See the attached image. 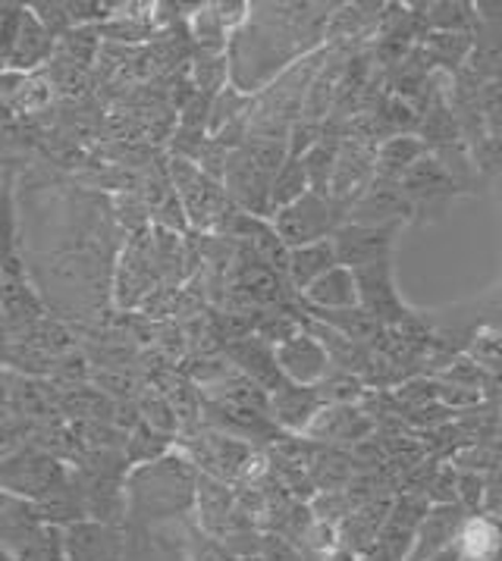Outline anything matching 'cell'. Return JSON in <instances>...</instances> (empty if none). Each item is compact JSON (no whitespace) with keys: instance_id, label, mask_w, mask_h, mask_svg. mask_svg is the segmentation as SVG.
Listing matches in <instances>:
<instances>
[{"instance_id":"1","label":"cell","mask_w":502,"mask_h":561,"mask_svg":"<svg viewBox=\"0 0 502 561\" xmlns=\"http://www.w3.org/2000/svg\"><path fill=\"white\" fill-rule=\"evenodd\" d=\"M20 239L32 283L67 320H98L114 295L116 214L104 195L57 180L23 182Z\"/></svg>"},{"instance_id":"2","label":"cell","mask_w":502,"mask_h":561,"mask_svg":"<svg viewBox=\"0 0 502 561\" xmlns=\"http://www.w3.org/2000/svg\"><path fill=\"white\" fill-rule=\"evenodd\" d=\"M340 3H251L249 23L227 47L229 82L261 94L301 57L327 47L330 20Z\"/></svg>"},{"instance_id":"3","label":"cell","mask_w":502,"mask_h":561,"mask_svg":"<svg viewBox=\"0 0 502 561\" xmlns=\"http://www.w3.org/2000/svg\"><path fill=\"white\" fill-rule=\"evenodd\" d=\"M198 471L183 455H167L160 461L133 468L126 477L129 520L141 527H158L176 520L198 505Z\"/></svg>"},{"instance_id":"4","label":"cell","mask_w":502,"mask_h":561,"mask_svg":"<svg viewBox=\"0 0 502 561\" xmlns=\"http://www.w3.org/2000/svg\"><path fill=\"white\" fill-rule=\"evenodd\" d=\"M271 224L279 232V239L286 242V248L318 245V242H330L349 224V207L330 195L308 192L296 204L276 210Z\"/></svg>"},{"instance_id":"5","label":"cell","mask_w":502,"mask_h":561,"mask_svg":"<svg viewBox=\"0 0 502 561\" xmlns=\"http://www.w3.org/2000/svg\"><path fill=\"white\" fill-rule=\"evenodd\" d=\"M170 176H173V188L183 202L189 224H195L205 232H217L220 224L229 217V210L236 207L229 198L227 185L207 176L198 163L176 158V154L170 160Z\"/></svg>"},{"instance_id":"6","label":"cell","mask_w":502,"mask_h":561,"mask_svg":"<svg viewBox=\"0 0 502 561\" xmlns=\"http://www.w3.org/2000/svg\"><path fill=\"white\" fill-rule=\"evenodd\" d=\"M0 480H3V493L20 495V499H28V502H47L54 495L67 493L69 483H72V473L50 451L23 446L20 451L3 458Z\"/></svg>"},{"instance_id":"7","label":"cell","mask_w":502,"mask_h":561,"mask_svg":"<svg viewBox=\"0 0 502 561\" xmlns=\"http://www.w3.org/2000/svg\"><path fill=\"white\" fill-rule=\"evenodd\" d=\"M399 185L411 204V224L414 226L443 220L453 202H458L461 195H471L461 182L453 180V173L434 154L418 160Z\"/></svg>"},{"instance_id":"8","label":"cell","mask_w":502,"mask_h":561,"mask_svg":"<svg viewBox=\"0 0 502 561\" xmlns=\"http://www.w3.org/2000/svg\"><path fill=\"white\" fill-rule=\"evenodd\" d=\"M67 561H129V530L107 520H76L64 527Z\"/></svg>"},{"instance_id":"9","label":"cell","mask_w":502,"mask_h":561,"mask_svg":"<svg viewBox=\"0 0 502 561\" xmlns=\"http://www.w3.org/2000/svg\"><path fill=\"white\" fill-rule=\"evenodd\" d=\"M409 224H345L336 236H333V248L340 257V267L362 270L380 261H392V248L399 232Z\"/></svg>"},{"instance_id":"10","label":"cell","mask_w":502,"mask_h":561,"mask_svg":"<svg viewBox=\"0 0 502 561\" xmlns=\"http://www.w3.org/2000/svg\"><path fill=\"white\" fill-rule=\"evenodd\" d=\"M358 276V293H362V308L377 317L387 330L406 323L411 317L409 305L402 301V295L396 289V270L392 261H380L370 267L355 270Z\"/></svg>"},{"instance_id":"11","label":"cell","mask_w":502,"mask_h":561,"mask_svg":"<svg viewBox=\"0 0 502 561\" xmlns=\"http://www.w3.org/2000/svg\"><path fill=\"white\" fill-rule=\"evenodd\" d=\"M276 364H279L283 377L289 382H296V386H320L330 377V370H333L330 352L308 330H301L298 336L276 345Z\"/></svg>"},{"instance_id":"12","label":"cell","mask_w":502,"mask_h":561,"mask_svg":"<svg viewBox=\"0 0 502 561\" xmlns=\"http://www.w3.org/2000/svg\"><path fill=\"white\" fill-rule=\"evenodd\" d=\"M471 515H465L461 505H434L421 520L414 542H411L406 561H434L436 556L456 549V539L461 534V524Z\"/></svg>"},{"instance_id":"13","label":"cell","mask_w":502,"mask_h":561,"mask_svg":"<svg viewBox=\"0 0 502 561\" xmlns=\"http://www.w3.org/2000/svg\"><path fill=\"white\" fill-rule=\"evenodd\" d=\"M468 69L483 82H502V3L480 0L475 25V50Z\"/></svg>"},{"instance_id":"14","label":"cell","mask_w":502,"mask_h":561,"mask_svg":"<svg viewBox=\"0 0 502 561\" xmlns=\"http://www.w3.org/2000/svg\"><path fill=\"white\" fill-rule=\"evenodd\" d=\"M57 54V38L45 28V23L35 16V10L25 3V20L13 47L3 54V72H20L32 76L35 69L50 64V57Z\"/></svg>"},{"instance_id":"15","label":"cell","mask_w":502,"mask_h":561,"mask_svg":"<svg viewBox=\"0 0 502 561\" xmlns=\"http://www.w3.org/2000/svg\"><path fill=\"white\" fill-rule=\"evenodd\" d=\"M224 355L236 364L239 374H246L251 382H258V386H261L264 392H271V396H274L276 389H283V386L289 382L283 377L279 364H276V348L271 342H264L261 336L236 339V342L224 345Z\"/></svg>"},{"instance_id":"16","label":"cell","mask_w":502,"mask_h":561,"mask_svg":"<svg viewBox=\"0 0 502 561\" xmlns=\"http://www.w3.org/2000/svg\"><path fill=\"white\" fill-rule=\"evenodd\" d=\"M349 224H411V204L399 182L374 180L358 202L349 207Z\"/></svg>"},{"instance_id":"17","label":"cell","mask_w":502,"mask_h":561,"mask_svg":"<svg viewBox=\"0 0 502 561\" xmlns=\"http://www.w3.org/2000/svg\"><path fill=\"white\" fill-rule=\"evenodd\" d=\"M327 404L320 399L318 386H296L286 382L283 389H276L271 396V417L279 430L286 433H308L315 427Z\"/></svg>"},{"instance_id":"18","label":"cell","mask_w":502,"mask_h":561,"mask_svg":"<svg viewBox=\"0 0 502 561\" xmlns=\"http://www.w3.org/2000/svg\"><path fill=\"white\" fill-rule=\"evenodd\" d=\"M301 308L308 311H352L362 308V293H358V276L355 270L333 267L323 273L315 286H308L298 295Z\"/></svg>"},{"instance_id":"19","label":"cell","mask_w":502,"mask_h":561,"mask_svg":"<svg viewBox=\"0 0 502 561\" xmlns=\"http://www.w3.org/2000/svg\"><path fill=\"white\" fill-rule=\"evenodd\" d=\"M458 561H502V517L471 515L456 539Z\"/></svg>"},{"instance_id":"20","label":"cell","mask_w":502,"mask_h":561,"mask_svg":"<svg viewBox=\"0 0 502 561\" xmlns=\"http://www.w3.org/2000/svg\"><path fill=\"white\" fill-rule=\"evenodd\" d=\"M370 417H367L362 408H352V404H327L320 411V417L315 421V427L308 430L311 439H333V443H355V439H365L370 433Z\"/></svg>"},{"instance_id":"21","label":"cell","mask_w":502,"mask_h":561,"mask_svg":"<svg viewBox=\"0 0 502 561\" xmlns=\"http://www.w3.org/2000/svg\"><path fill=\"white\" fill-rule=\"evenodd\" d=\"M333 267H340V257H336L333 239H330V242H318V245L289 248V267H286V276H289V286H293L298 295L305 293L308 286H315L320 276L330 273Z\"/></svg>"},{"instance_id":"22","label":"cell","mask_w":502,"mask_h":561,"mask_svg":"<svg viewBox=\"0 0 502 561\" xmlns=\"http://www.w3.org/2000/svg\"><path fill=\"white\" fill-rule=\"evenodd\" d=\"M427 154L431 151L418 135H396L377 148V180L402 182L411 167Z\"/></svg>"},{"instance_id":"23","label":"cell","mask_w":502,"mask_h":561,"mask_svg":"<svg viewBox=\"0 0 502 561\" xmlns=\"http://www.w3.org/2000/svg\"><path fill=\"white\" fill-rule=\"evenodd\" d=\"M311 192V180H308V167H305V160L301 158H289L286 160V167L276 173L274 188H271V217H274L276 210H283V207H289V204H296L301 195H308Z\"/></svg>"},{"instance_id":"24","label":"cell","mask_w":502,"mask_h":561,"mask_svg":"<svg viewBox=\"0 0 502 561\" xmlns=\"http://www.w3.org/2000/svg\"><path fill=\"white\" fill-rule=\"evenodd\" d=\"M465 355L478 364L487 377H502V333L500 330H480L478 336L468 342Z\"/></svg>"},{"instance_id":"25","label":"cell","mask_w":502,"mask_h":561,"mask_svg":"<svg viewBox=\"0 0 502 561\" xmlns=\"http://www.w3.org/2000/svg\"><path fill=\"white\" fill-rule=\"evenodd\" d=\"M458 505H461L468 515H483V505H487V473H458Z\"/></svg>"},{"instance_id":"26","label":"cell","mask_w":502,"mask_h":561,"mask_svg":"<svg viewBox=\"0 0 502 561\" xmlns=\"http://www.w3.org/2000/svg\"><path fill=\"white\" fill-rule=\"evenodd\" d=\"M480 111L490 141H502V82H487L480 91Z\"/></svg>"},{"instance_id":"27","label":"cell","mask_w":502,"mask_h":561,"mask_svg":"<svg viewBox=\"0 0 502 561\" xmlns=\"http://www.w3.org/2000/svg\"><path fill=\"white\" fill-rule=\"evenodd\" d=\"M32 10H35V16L45 23V28L60 42V38H67L69 32H72V16H69V3H28Z\"/></svg>"},{"instance_id":"28","label":"cell","mask_w":502,"mask_h":561,"mask_svg":"<svg viewBox=\"0 0 502 561\" xmlns=\"http://www.w3.org/2000/svg\"><path fill=\"white\" fill-rule=\"evenodd\" d=\"M487 515H502V468L487 473Z\"/></svg>"},{"instance_id":"29","label":"cell","mask_w":502,"mask_h":561,"mask_svg":"<svg viewBox=\"0 0 502 561\" xmlns=\"http://www.w3.org/2000/svg\"><path fill=\"white\" fill-rule=\"evenodd\" d=\"M434 561H458L456 549H449V552H443V556H436Z\"/></svg>"},{"instance_id":"30","label":"cell","mask_w":502,"mask_h":561,"mask_svg":"<svg viewBox=\"0 0 502 561\" xmlns=\"http://www.w3.org/2000/svg\"><path fill=\"white\" fill-rule=\"evenodd\" d=\"M500 517H502V515H500Z\"/></svg>"}]
</instances>
